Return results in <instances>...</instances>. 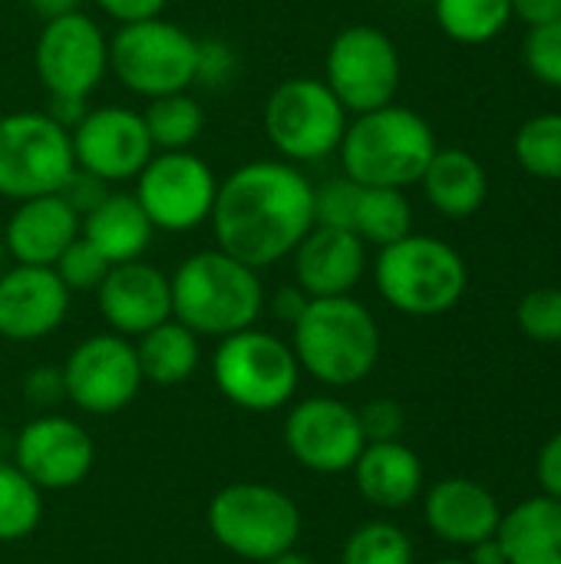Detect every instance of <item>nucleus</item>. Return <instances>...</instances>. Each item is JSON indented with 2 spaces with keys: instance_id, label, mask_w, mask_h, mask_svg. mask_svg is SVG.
Segmentation results:
<instances>
[{
  "instance_id": "dca6fc26",
  "label": "nucleus",
  "mask_w": 561,
  "mask_h": 564,
  "mask_svg": "<svg viewBox=\"0 0 561 564\" xmlns=\"http://www.w3.org/2000/svg\"><path fill=\"white\" fill-rule=\"evenodd\" d=\"M284 446L304 469L341 476L354 469L367 436L354 406L334 397H308L284 420Z\"/></svg>"
},
{
  "instance_id": "6e6552de",
  "label": "nucleus",
  "mask_w": 561,
  "mask_h": 564,
  "mask_svg": "<svg viewBox=\"0 0 561 564\" xmlns=\"http://www.w3.org/2000/svg\"><path fill=\"white\" fill-rule=\"evenodd\" d=\"M212 373L222 397L248 413L281 410L284 403H291L301 380V367L291 344L258 327L222 337L212 360Z\"/></svg>"
},
{
  "instance_id": "9b49d317",
  "label": "nucleus",
  "mask_w": 561,
  "mask_h": 564,
  "mask_svg": "<svg viewBox=\"0 0 561 564\" xmlns=\"http://www.w3.org/2000/svg\"><path fill=\"white\" fill-rule=\"evenodd\" d=\"M400 76V50L380 26L350 23L327 46L324 83L354 116L390 106L397 99Z\"/></svg>"
},
{
  "instance_id": "393cba45",
  "label": "nucleus",
  "mask_w": 561,
  "mask_h": 564,
  "mask_svg": "<svg viewBox=\"0 0 561 564\" xmlns=\"http://www.w3.org/2000/svg\"><path fill=\"white\" fill-rule=\"evenodd\" d=\"M496 539L509 564H561V502L536 496L503 512Z\"/></svg>"
},
{
  "instance_id": "20e7f679",
  "label": "nucleus",
  "mask_w": 561,
  "mask_h": 564,
  "mask_svg": "<svg viewBox=\"0 0 561 564\" xmlns=\"http://www.w3.org/2000/svg\"><path fill=\"white\" fill-rule=\"evenodd\" d=\"M291 330L298 367L327 387H354L367 380L380 360V327L350 294L311 297Z\"/></svg>"
},
{
  "instance_id": "37998d69",
  "label": "nucleus",
  "mask_w": 561,
  "mask_h": 564,
  "mask_svg": "<svg viewBox=\"0 0 561 564\" xmlns=\"http://www.w3.org/2000/svg\"><path fill=\"white\" fill-rule=\"evenodd\" d=\"M536 476H539L542 496H552L561 502V430L542 446L539 463H536Z\"/></svg>"
},
{
  "instance_id": "3c124183",
  "label": "nucleus",
  "mask_w": 561,
  "mask_h": 564,
  "mask_svg": "<svg viewBox=\"0 0 561 564\" xmlns=\"http://www.w3.org/2000/svg\"><path fill=\"white\" fill-rule=\"evenodd\" d=\"M3 258H7V251H3V238H0V271H3Z\"/></svg>"
},
{
  "instance_id": "a878e982",
  "label": "nucleus",
  "mask_w": 561,
  "mask_h": 564,
  "mask_svg": "<svg viewBox=\"0 0 561 564\" xmlns=\"http://www.w3.org/2000/svg\"><path fill=\"white\" fill-rule=\"evenodd\" d=\"M430 205L446 218H470L483 208L489 195V178L479 159L466 149H436L423 178Z\"/></svg>"
},
{
  "instance_id": "49530a36",
  "label": "nucleus",
  "mask_w": 561,
  "mask_h": 564,
  "mask_svg": "<svg viewBox=\"0 0 561 564\" xmlns=\"http://www.w3.org/2000/svg\"><path fill=\"white\" fill-rule=\"evenodd\" d=\"M470 564H509L506 558V552H503V545H499V539L493 535V539H486V542H476L473 549H470Z\"/></svg>"
},
{
  "instance_id": "09e8293b",
  "label": "nucleus",
  "mask_w": 561,
  "mask_h": 564,
  "mask_svg": "<svg viewBox=\"0 0 561 564\" xmlns=\"http://www.w3.org/2000/svg\"><path fill=\"white\" fill-rule=\"evenodd\" d=\"M265 564H317V562L291 549V552H284V555H278V558H271V562H265Z\"/></svg>"
},
{
  "instance_id": "f257e3e1",
  "label": "nucleus",
  "mask_w": 561,
  "mask_h": 564,
  "mask_svg": "<svg viewBox=\"0 0 561 564\" xmlns=\"http://www.w3.org/2000/svg\"><path fill=\"white\" fill-rule=\"evenodd\" d=\"M212 231L225 254L261 271L314 228V182L284 159H255L218 182Z\"/></svg>"
},
{
  "instance_id": "aec40b11",
  "label": "nucleus",
  "mask_w": 561,
  "mask_h": 564,
  "mask_svg": "<svg viewBox=\"0 0 561 564\" xmlns=\"http://www.w3.org/2000/svg\"><path fill=\"white\" fill-rule=\"evenodd\" d=\"M79 215L76 208L60 195H36L26 202H17L13 215L3 225V251L17 264H36L53 268L60 254L79 238Z\"/></svg>"
},
{
  "instance_id": "e433bc0d",
  "label": "nucleus",
  "mask_w": 561,
  "mask_h": 564,
  "mask_svg": "<svg viewBox=\"0 0 561 564\" xmlns=\"http://www.w3.org/2000/svg\"><path fill=\"white\" fill-rule=\"evenodd\" d=\"M526 63H529L536 79L561 89V17L529 30Z\"/></svg>"
},
{
  "instance_id": "f704fd0d",
  "label": "nucleus",
  "mask_w": 561,
  "mask_h": 564,
  "mask_svg": "<svg viewBox=\"0 0 561 564\" xmlns=\"http://www.w3.org/2000/svg\"><path fill=\"white\" fill-rule=\"evenodd\" d=\"M357 198H360V185L347 175H334L324 185H314V225L354 231Z\"/></svg>"
},
{
  "instance_id": "39448f33",
  "label": "nucleus",
  "mask_w": 561,
  "mask_h": 564,
  "mask_svg": "<svg viewBox=\"0 0 561 564\" xmlns=\"http://www.w3.org/2000/svg\"><path fill=\"white\" fill-rule=\"evenodd\" d=\"M374 281L393 311L410 317H436L460 304L470 271L453 245L410 231L407 238L380 248Z\"/></svg>"
},
{
  "instance_id": "58836bf2",
  "label": "nucleus",
  "mask_w": 561,
  "mask_h": 564,
  "mask_svg": "<svg viewBox=\"0 0 561 564\" xmlns=\"http://www.w3.org/2000/svg\"><path fill=\"white\" fill-rule=\"evenodd\" d=\"M360 416V430L367 436V443H384V440H400L407 416L403 406L397 400H370L364 410H357Z\"/></svg>"
},
{
  "instance_id": "9d476101",
  "label": "nucleus",
  "mask_w": 561,
  "mask_h": 564,
  "mask_svg": "<svg viewBox=\"0 0 561 564\" xmlns=\"http://www.w3.org/2000/svg\"><path fill=\"white\" fill-rule=\"evenodd\" d=\"M347 129V109L324 79L291 76L265 102V132L284 162L311 165L337 152Z\"/></svg>"
},
{
  "instance_id": "4468645a",
  "label": "nucleus",
  "mask_w": 561,
  "mask_h": 564,
  "mask_svg": "<svg viewBox=\"0 0 561 564\" xmlns=\"http://www.w3.org/2000/svg\"><path fill=\"white\" fill-rule=\"evenodd\" d=\"M66 400L93 416L126 410L142 390V370L136 344L119 334L86 337L63 364Z\"/></svg>"
},
{
  "instance_id": "bb28decb",
  "label": "nucleus",
  "mask_w": 561,
  "mask_h": 564,
  "mask_svg": "<svg viewBox=\"0 0 561 564\" xmlns=\"http://www.w3.org/2000/svg\"><path fill=\"white\" fill-rule=\"evenodd\" d=\"M136 357H139L142 383L179 387L198 370L202 347H198V337L185 324L169 317V321H162L159 327H152V330H145L139 337Z\"/></svg>"
},
{
  "instance_id": "0eeeda50",
  "label": "nucleus",
  "mask_w": 561,
  "mask_h": 564,
  "mask_svg": "<svg viewBox=\"0 0 561 564\" xmlns=\"http://www.w3.org/2000/svg\"><path fill=\"white\" fill-rule=\"evenodd\" d=\"M208 529L231 555L265 564L294 549L301 535V509L274 486L235 482L212 499Z\"/></svg>"
},
{
  "instance_id": "a19ab883",
  "label": "nucleus",
  "mask_w": 561,
  "mask_h": 564,
  "mask_svg": "<svg viewBox=\"0 0 561 564\" xmlns=\"http://www.w3.org/2000/svg\"><path fill=\"white\" fill-rule=\"evenodd\" d=\"M60 195H63V198L76 208V215L83 218L86 212H93V208L109 195V185L76 169V172H73V178L63 185V192H60Z\"/></svg>"
},
{
  "instance_id": "c9c22d12",
  "label": "nucleus",
  "mask_w": 561,
  "mask_h": 564,
  "mask_svg": "<svg viewBox=\"0 0 561 564\" xmlns=\"http://www.w3.org/2000/svg\"><path fill=\"white\" fill-rule=\"evenodd\" d=\"M109 261L79 235L63 254H60V261L53 264V271L60 274V281L69 288V294H76V291H96L99 284H103V278L109 274Z\"/></svg>"
},
{
  "instance_id": "f8f14e48",
  "label": "nucleus",
  "mask_w": 561,
  "mask_h": 564,
  "mask_svg": "<svg viewBox=\"0 0 561 564\" xmlns=\"http://www.w3.org/2000/svg\"><path fill=\"white\" fill-rule=\"evenodd\" d=\"M33 66L50 102H86L109 73V36L83 10L43 20Z\"/></svg>"
},
{
  "instance_id": "2f4dec72",
  "label": "nucleus",
  "mask_w": 561,
  "mask_h": 564,
  "mask_svg": "<svg viewBox=\"0 0 561 564\" xmlns=\"http://www.w3.org/2000/svg\"><path fill=\"white\" fill-rule=\"evenodd\" d=\"M341 564H413V542L393 522H367L344 542Z\"/></svg>"
},
{
  "instance_id": "a211bd4d",
  "label": "nucleus",
  "mask_w": 561,
  "mask_h": 564,
  "mask_svg": "<svg viewBox=\"0 0 561 564\" xmlns=\"http://www.w3.org/2000/svg\"><path fill=\"white\" fill-rule=\"evenodd\" d=\"M69 288L53 268L13 264L0 271V337L30 344L50 337L69 314Z\"/></svg>"
},
{
  "instance_id": "1a4fd4ad",
  "label": "nucleus",
  "mask_w": 561,
  "mask_h": 564,
  "mask_svg": "<svg viewBox=\"0 0 561 564\" xmlns=\"http://www.w3.org/2000/svg\"><path fill=\"white\" fill-rule=\"evenodd\" d=\"M73 172L69 129L50 112L20 109L0 116V198L26 202L63 192Z\"/></svg>"
},
{
  "instance_id": "412c9836",
  "label": "nucleus",
  "mask_w": 561,
  "mask_h": 564,
  "mask_svg": "<svg viewBox=\"0 0 561 564\" xmlns=\"http://www.w3.org/2000/svg\"><path fill=\"white\" fill-rule=\"evenodd\" d=\"M294 281L308 297L350 294L367 271V245L347 228L314 225L291 251Z\"/></svg>"
},
{
  "instance_id": "6ab92c4d",
  "label": "nucleus",
  "mask_w": 561,
  "mask_h": 564,
  "mask_svg": "<svg viewBox=\"0 0 561 564\" xmlns=\"http://www.w3.org/2000/svg\"><path fill=\"white\" fill-rule=\"evenodd\" d=\"M96 304L103 321L119 337H142L172 317V284L149 261L112 264L103 284L96 288Z\"/></svg>"
},
{
  "instance_id": "b1692460",
  "label": "nucleus",
  "mask_w": 561,
  "mask_h": 564,
  "mask_svg": "<svg viewBox=\"0 0 561 564\" xmlns=\"http://www.w3.org/2000/svg\"><path fill=\"white\" fill-rule=\"evenodd\" d=\"M79 235L109 261V264H126L139 261L149 245H152V221L145 218L142 205L136 195L126 192H109L93 212L83 215Z\"/></svg>"
},
{
  "instance_id": "4c0bfd02",
  "label": "nucleus",
  "mask_w": 561,
  "mask_h": 564,
  "mask_svg": "<svg viewBox=\"0 0 561 564\" xmlns=\"http://www.w3.org/2000/svg\"><path fill=\"white\" fill-rule=\"evenodd\" d=\"M238 73V53L228 40L208 36L198 40V59H195V83L208 89H225Z\"/></svg>"
},
{
  "instance_id": "2eb2a0df",
  "label": "nucleus",
  "mask_w": 561,
  "mask_h": 564,
  "mask_svg": "<svg viewBox=\"0 0 561 564\" xmlns=\"http://www.w3.org/2000/svg\"><path fill=\"white\" fill-rule=\"evenodd\" d=\"M69 142L76 169L106 185L132 182L155 155L142 112L129 106L86 109L83 119L69 129Z\"/></svg>"
},
{
  "instance_id": "72a5a7b5",
  "label": "nucleus",
  "mask_w": 561,
  "mask_h": 564,
  "mask_svg": "<svg viewBox=\"0 0 561 564\" xmlns=\"http://www.w3.org/2000/svg\"><path fill=\"white\" fill-rule=\"evenodd\" d=\"M516 321L526 337L539 344H561V288H536L519 301Z\"/></svg>"
},
{
  "instance_id": "de8ad7c7",
  "label": "nucleus",
  "mask_w": 561,
  "mask_h": 564,
  "mask_svg": "<svg viewBox=\"0 0 561 564\" xmlns=\"http://www.w3.org/2000/svg\"><path fill=\"white\" fill-rule=\"evenodd\" d=\"M33 7L36 17L43 20H53V17H66V13H76L83 0H26Z\"/></svg>"
},
{
  "instance_id": "5701e85b",
  "label": "nucleus",
  "mask_w": 561,
  "mask_h": 564,
  "mask_svg": "<svg viewBox=\"0 0 561 564\" xmlns=\"http://www.w3.org/2000/svg\"><path fill=\"white\" fill-rule=\"evenodd\" d=\"M350 473L360 496L377 509H403L423 492V463L400 440L367 443Z\"/></svg>"
},
{
  "instance_id": "cd10ccee",
  "label": "nucleus",
  "mask_w": 561,
  "mask_h": 564,
  "mask_svg": "<svg viewBox=\"0 0 561 564\" xmlns=\"http://www.w3.org/2000/svg\"><path fill=\"white\" fill-rule=\"evenodd\" d=\"M413 231V208L403 195V188H370L360 185L357 215H354V235L364 245L387 248Z\"/></svg>"
},
{
  "instance_id": "7c9ffc66",
  "label": "nucleus",
  "mask_w": 561,
  "mask_h": 564,
  "mask_svg": "<svg viewBox=\"0 0 561 564\" xmlns=\"http://www.w3.org/2000/svg\"><path fill=\"white\" fill-rule=\"evenodd\" d=\"M43 519V489L17 463L0 459V542H20L36 532Z\"/></svg>"
},
{
  "instance_id": "a18cd8bd",
  "label": "nucleus",
  "mask_w": 561,
  "mask_h": 564,
  "mask_svg": "<svg viewBox=\"0 0 561 564\" xmlns=\"http://www.w3.org/2000/svg\"><path fill=\"white\" fill-rule=\"evenodd\" d=\"M513 17H519L529 26H542L561 17V0H513Z\"/></svg>"
},
{
  "instance_id": "c756f323",
  "label": "nucleus",
  "mask_w": 561,
  "mask_h": 564,
  "mask_svg": "<svg viewBox=\"0 0 561 564\" xmlns=\"http://www.w3.org/2000/svg\"><path fill=\"white\" fill-rule=\"evenodd\" d=\"M440 30L466 46L489 43L513 20V0H433Z\"/></svg>"
},
{
  "instance_id": "4be33fe9",
  "label": "nucleus",
  "mask_w": 561,
  "mask_h": 564,
  "mask_svg": "<svg viewBox=\"0 0 561 564\" xmlns=\"http://www.w3.org/2000/svg\"><path fill=\"white\" fill-rule=\"evenodd\" d=\"M423 516L436 539H443L446 545L473 549L476 542H486L496 535L503 509L486 486L453 476V479L430 486Z\"/></svg>"
},
{
  "instance_id": "c03bdc74",
  "label": "nucleus",
  "mask_w": 561,
  "mask_h": 564,
  "mask_svg": "<svg viewBox=\"0 0 561 564\" xmlns=\"http://www.w3.org/2000/svg\"><path fill=\"white\" fill-rule=\"evenodd\" d=\"M308 301H311V297H308L298 284H288V288H278V291H274V297H271V311H274V317H278V321L294 324V321L304 314Z\"/></svg>"
},
{
  "instance_id": "f3484780",
  "label": "nucleus",
  "mask_w": 561,
  "mask_h": 564,
  "mask_svg": "<svg viewBox=\"0 0 561 564\" xmlns=\"http://www.w3.org/2000/svg\"><path fill=\"white\" fill-rule=\"evenodd\" d=\"M13 463L30 476L36 489L60 492L79 486L89 476L96 463V446L76 420L43 413L17 433Z\"/></svg>"
},
{
  "instance_id": "ddd939ff",
  "label": "nucleus",
  "mask_w": 561,
  "mask_h": 564,
  "mask_svg": "<svg viewBox=\"0 0 561 564\" xmlns=\"http://www.w3.org/2000/svg\"><path fill=\"white\" fill-rule=\"evenodd\" d=\"M218 178L192 149L155 152L136 175V202L155 231L185 235L212 218Z\"/></svg>"
},
{
  "instance_id": "ea45409f",
  "label": "nucleus",
  "mask_w": 561,
  "mask_h": 564,
  "mask_svg": "<svg viewBox=\"0 0 561 564\" xmlns=\"http://www.w3.org/2000/svg\"><path fill=\"white\" fill-rule=\"evenodd\" d=\"M23 400L36 410H53L60 400H66L63 367H33L23 377Z\"/></svg>"
},
{
  "instance_id": "c85d7f7f",
  "label": "nucleus",
  "mask_w": 561,
  "mask_h": 564,
  "mask_svg": "<svg viewBox=\"0 0 561 564\" xmlns=\"http://www.w3.org/2000/svg\"><path fill=\"white\" fill-rule=\"evenodd\" d=\"M142 119H145V129H149L155 152L192 149L205 132V109L188 93L149 99V109L142 112Z\"/></svg>"
},
{
  "instance_id": "473e14b6",
  "label": "nucleus",
  "mask_w": 561,
  "mask_h": 564,
  "mask_svg": "<svg viewBox=\"0 0 561 564\" xmlns=\"http://www.w3.org/2000/svg\"><path fill=\"white\" fill-rule=\"evenodd\" d=\"M516 159L536 178H561V112L536 116L519 129Z\"/></svg>"
},
{
  "instance_id": "423d86ee",
  "label": "nucleus",
  "mask_w": 561,
  "mask_h": 564,
  "mask_svg": "<svg viewBox=\"0 0 561 564\" xmlns=\"http://www.w3.org/2000/svg\"><path fill=\"white\" fill-rule=\"evenodd\" d=\"M198 36L165 17L122 23L109 36V73L136 96L159 99L195 86Z\"/></svg>"
},
{
  "instance_id": "79ce46f5",
  "label": "nucleus",
  "mask_w": 561,
  "mask_h": 564,
  "mask_svg": "<svg viewBox=\"0 0 561 564\" xmlns=\"http://www.w3.org/2000/svg\"><path fill=\"white\" fill-rule=\"evenodd\" d=\"M96 7L122 26V23L149 20V17H162L165 0H96Z\"/></svg>"
},
{
  "instance_id": "8fccbe9b",
  "label": "nucleus",
  "mask_w": 561,
  "mask_h": 564,
  "mask_svg": "<svg viewBox=\"0 0 561 564\" xmlns=\"http://www.w3.org/2000/svg\"><path fill=\"white\" fill-rule=\"evenodd\" d=\"M433 564H470V562H463V558H443V562H433Z\"/></svg>"
},
{
  "instance_id": "7ed1b4c3",
  "label": "nucleus",
  "mask_w": 561,
  "mask_h": 564,
  "mask_svg": "<svg viewBox=\"0 0 561 564\" xmlns=\"http://www.w3.org/2000/svg\"><path fill=\"white\" fill-rule=\"evenodd\" d=\"M436 135L430 122L407 106H380L354 116L337 145L341 169L357 185L407 188L423 178L436 155Z\"/></svg>"
},
{
  "instance_id": "f03ea898",
  "label": "nucleus",
  "mask_w": 561,
  "mask_h": 564,
  "mask_svg": "<svg viewBox=\"0 0 561 564\" xmlns=\"http://www.w3.org/2000/svg\"><path fill=\"white\" fill-rule=\"evenodd\" d=\"M172 284V317L195 337H231L258 324L268 297L255 268L225 254L222 248L188 254Z\"/></svg>"
}]
</instances>
